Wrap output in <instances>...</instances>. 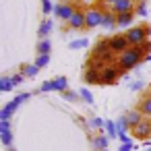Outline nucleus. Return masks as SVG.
<instances>
[{
  "instance_id": "27",
  "label": "nucleus",
  "mask_w": 151,
  "mask_h": 151,
  "mask_svg": "<svg viewBox=\"0 0 151 151\" xmlns=\"http://www.w3.org/2000/svg\"><path fill=\"white\" fill-rule=\"evenodd\" d=\"M79 95L83 97V101H85V104H89V106H93V101H95V99H93V95H91V91H89L87 87H81V91H79Z\"/></svg>"
},
{
  "instance_id": "26",
  "label": "nucleus",
  "mask_w": 151,
  "mask_h": 151,
  "mask_svg": "<svg viewBox=\"0 0 151 151\" xmlns=\"http://www.w3.org/2000/svg\"><path fill=\"white\" fill-rule=\"evenodd\" d=\"M87 46H89L87 37H79V40H73V42L68 44L70 50H83V48H87Z\"/></svg>"
},
{
  "instance_id": "40",
  "label": "nucleus",
  "mask_w": 151,
  "mask_h": 151,
  "mask_svg": "<svg viewBox=\"0 0 151 151\" xmlns=\"http://www.w3.org/2000/svg\"><path fill=\"white\" fill-rule=\"evenodd\" d=\"M145 60H149V62H151V54H149V56H145Z\"/></svg>"
},
{
  "instance_id": "41",
  "label": "nucleus",
  "mask_w": 151,
  "mask_h": 151,
  "mask_svg": "<svg viewBox=\"0 0 151 151\" xmlns=\"http://www.w3.org/2000/svg\"><path fill=\"white\" fill-rule=\"evenodd\" d=\"M147 97H151V87H149V93H147Z\"/></svg>"
},
{
  "instance_id": "16",
  "label": "nucleus",
  "mask_w": 151,
  "mask_h": 151,
  "mask_svg": "<svg viewBox=\"0 0 151 151\" xmlns=\"http://www.w3.org/2000/svg\"><path fill=\"white\" fill-rule=\"evenodd\" d=\"M52 29H54V23H52L50 19H44V21L40 23V31H37V33H40L42 40H50L48 35L52 33Z\"/></svg>"
},
{
  "instance_id": "10",
  "label": "nucleus",
  "mask_w": 151,
  "mask_h": 151,
  "mask_svg": "<svg viewBox=\"0 0 151 151\" xmlns=\"http://www.w3.org/2000/svg\"><path fill=\"white\" fill-rule=\"evenodd\" d=\"M134 6H137L134 0H118L116 4H112V11H114L116 15H120V13H130V11H134Z\"/></svg>"
},
{
  "instance_id": "11",
  "label": "nucleus",
  "mask_w": 151,
  "mask_h": 151,
  "mask_svg": "<svg viewBox=\"0 0 151 151\" xmlns=\"http://www.w3.org/2000/svg\"><path fill=\"white\" fill-rule=\"evenodd\" d=\"M134 11H130V13H120V15H116V21H118V27H122V29H126V27H134L132 23H134Z\"/></svg>"
},
{
  "instance_id": "43",
  "label": "nucleus",
  "mask_w": 151,
  "mask_h": 151,
  "mask_svg": "<svg viewBox=\"0 0 151 151\" xmlns=\"http://www.w3.org/2000/svg\"><path fill=\"white\" fill-rule=\"evenodd\" d=\"M9 151H15V147H9Z\"/></svg>"
},
{
  "instance_id": "7",
  "label": "nucleus",
  "mask_w": 151,
  "mask_h": 151,
  "mask_svg": "<svg viewBox=\"0 0 151 151\" xmlns=\"http://www.w3.org/2000/svg\"><path fill=\"white\" fill-rule=\"evenodd\" d=\"M77 13V9L70 4V2H58L56 4V9H54V15L58 17V19H62V21H70V17Z\"/></svg>"
},
{
  "instance_id": "25",
  "label": "nucleus",
  "mask_w": 151,
  "mask_h": 151,
  "mask_svg": "<svg viewBox=\"0 0 151 151\" xmlns=\"http://www.w3.org/2000/svg\"><path fill=\"white\" fill-rule=\"evenodd\" d=\"M106 137H108V139H118L116 122H112V120H106Z\"/></svg>"
},
{
  "instance_id": "17",
  "label": "nucleus",
  "mask_w": 151,
  "mask_h": 151,
  "mask_svg": "<svg viewBox=\"0 0 151 151\" xmlns=\"http://www.w3.org/2000/svg\"><path fill=\"white\" fill-rule=\"evenodd\" d=\"M126 120H128V126H130V128H134V126H139L145 118H143V114H141L139 110H132V112H128V114H126Z\"/></svg>"
},
{
  "instance_id": "15",
  "label": "nucleus",
  "mask_w": 151,
  "mask_h": 151,
  "mask_svg": "<svg viewBox=\"0 0 151 151\" xmlns=\"http://www.w3.org/2000/svg\"><path fill=\"white\" fill-rule=\"evenodd\" d=\"M17 108H19V106H17L15 101H9L2 110H0V120H9V122H11V118H13V114L17 112Z\"/></svg>"
},
{
  "instance_id": "28",
  "label": "nucleus",
  "mask_w": 151,
  "mask_h": 151,
  "mask_svg": "<svg viewBox=\"0 0 151 151\" xmlns=\"http://www.w3.org/2000/svg\"><path fill=\"white\" fill-rule=\"evenodd\" d=\"M33 64H37L40 68H44V66H48V64H50V54H42V56H37Z\"/></svg>"
},
{
  "instance_id": "42",
  "label": "nucleus",
  "mask_w": 151,
  "mask_h": 151,
  "mask_svg": "<svg viewBox=\"0 0 151 151\" xmlns=\"http://www.w3.org/2000/svg\"><path fill=\"white\" fill-rule=\"evenodd\" d=\"M145 151H151V145H149V147H147V149H145Z\"/></svg>"
},
{
  "instance_id": "23",
  "label": "nucleus",
  "mask_w": 151,
  "mask_h": 151,
  "mask_svg": "<svg viewBox=\"0 0 151 151\" xmlns=\"http://www.w3.org/2000/svg\"><path fill=\"white\" fill-rule=\"evenodd\" d=\"M15 89V85H13V79L11 77H0V91L2 93H9V91H13Z\"/></svg>"
},
{
  "instance_id": "6",
  "label": "nucleus",
  "mask_w": 151,
  "mask_h": 151,
  "mask_svg": "<svg viewBox=\"0 0 151 151\" xmlns=\"http://www.w3.org/2000/svg\"><path fill=\"white\" fill-rule=\"evenodd\" d=\"M101 21H104V11H97V9L85 11V23H87V29L101 27Z\"/></svg>"
},
{
  "instance_id": "8",
  "label": "nucleus",
  "mask_w": 151,
  "mask_h": 151,
  "mask_svg": "<svg viewBox=\"0 0 151 151\" xmlns=\"http://www.w3.org/2000/svg\"><path fill=\"white\" fill-rule=\"evenodd\" d=\"M122 73H124V70H120L118 66H106V68L101 70V85H114Z\"/></svg>"
},
{
  "instance_id": "12",
  "label": "nucleus",
  "mask_w": 151,
  "mask_h": 151,
  "mask_svg": "<svg viewBox=\"0 0 151 151\" xmlns=\"http://www.w3.org/2000/svg\"><path fill=\"white\" fill-rule=\"evenodd\" d=\"M83 81H85L87 85H99V83H101V70H97V68H87L85 75H83Z\"/></svg>"
},
{
  "instance_id": "37",
  "label": "nucleus",
  "mask_w": 151,
  "mask_h": 151,
  "mask_svg": "<svg viewBox=\"0 0 151 151\" xmlns=\"http://www.w3.org/2000/svg\"><path fill=\"white\" fill-rule=\"evenodd\" d=\"M118 141L124 145V143H132V139H130V134L128 132H122V134H118Z\"/></svg>"
},
{
  "instance_id": "24",
  "label": "nucleus",
  "mask_w": 151,
  "mask_h": 151,
  "mask_svg": "<svg viewBox=\"0 0 151 151\" xmlns=\"http://www.w3.org/2000/svg\"><path fill=\"white\" fill-rule=\"evenodd\" d=\"M52 52V44H50V40H40V44H37V56H42V54H50Z\"/></svg>"
},
{
  "instance_id": "39",
  "label": "nucleus",
  "mask_w": 151,
  "mask_h": 151,
  "mask_svg": "<svg viewBox=\"0 0 151 151\" xmlns=\"http://www.w3.org/2000/svg\"><path fill=\"white\" fill-rule=\"evenodd\" d=\"M101 2H106V4H116L118 0H101Z\"/></svg>"
},
{
  "instance_id": "31",
  "label": "nucleus",
  "mask_w": 151,
  "mask_h": 151,
  "mask_svg": "<svg viewBox=\"0 0 151 151\" xmlns=\"http://www.w3.org/2000/svg\"><path fill=\"white\" fill-rule=\"evenodd\" d=\"M54 9H56V4H52L50 0H42V11H44V15L54 13Z\"/></svg>"
},
{
  "instance_id": "33",
  "label": "nucleus",
  "mask_w": 151,
  "mask_h": 151,
  "mask_svg": "<svg viewBox=\"0 0 151 151\" xmlns=\"http://www.w3.org/2000/svg\"><path fill=\"white\" fill-rule=\"evenodd\" d=\"M11 79H13V85H15V87H17V85H21V83H23V81H25V79H27V77H25V75H23V73H15V75H13V77H11Z\"/></svg>"
},
{
  "instance_id": "13",
  "label": "nucleus",
  "mask_w": 151,
  "mask_h": 151,
  "mask_svg": "<svg viewBox=\"0 0 151 151\" xmlns=\"http://www.w3.org/2000/svg\"><path fill=\"white\" fill-rule=\"evenodd\" d=\"M68 27L70 29H83V27H87V23H85V13L83 11H77L73 17H70V21H68Z\"/></svg>"
},
{
  "instance_id": "9",
  "label": "nucleus",
  "mask_w": 151,
  "mask_h": 151,
  "mask_svg": "<svg viewBox=\"0 0 151 151\" xmlns=\"http://www.w3.org/2000/svg\"><path fill=\"white\" fill-rule=\"evenodd\" d=\"M132 134H134L137 139L147 141V139L151 137V120H149V118H145L139 126H134V128H132Z\"/></svg>"
},
{
  "instance_id": "19",
  "label": "nucleus",
  "mask_w": 151,
  "mask_h": 151,
  "mask_svg": "<svg viewBox=\"0 0 151 151\" xmlns=\"http://www.w3.org/2000/svg\"><path fill=\"white\" fill-rule=\"evenodd\" d=\"M137 110H139L143 116H149V118H151V97L145 95V97L139 101V108H137Z\"/></svg>"
},
{
  "instance_id": "5",
  "label": "nucleus",
  "mask_w": 151,
  "mask_h": 151,
  "mask_svg": "<svg viewBox=\"0 0 151 151\" xmlns=\"http://www.w3.org/2000/svg\"><path fill=\"white\" fill-rule=\"evenodd\" d=\"M66 89H68V79L66 77H56L52 81L42 83V87H40L42 93H46V91H60V93H64Z\"/></svg>"
},
{
  "instance_id": "36",
  "label": "nucleus",
  "mask_w": 151,
  "mask_h": 151,
  "mask_svg": "<svg viewBox=\"0 0 151 151\" xmlns=\"http://www.w3.org/2000/svg\"><path fill=\"white\" fill-rule=\"evenodd\" d=\"M128 87H130L132 91H141V89L145 87V81H134V83H130Z\"/></svg>"
},
{
  "instance_id": "2",
  "label": "nucleus",
  "mask_w": 151,
  "mask_h": 151,
  "mask_svg": "<svg viewBox=\"0 0 151 151\" xmlns=\"http://www.w3.org/2000/svg\"><path fill=\"white\" fill-rule=\"evenodd\" d=\"M147 35H149V27L147 25H134L126 31V37L130 42V46H141L143 42H147Z\"/></svg>"
},
{
  "instance_id": "21",
  "label": "nucleus",
  "mask_w": 151,
  "mask_h": 151,
  "mask_svg": "<svg viewBox=\"0 0 151 151\" xmlns=\"http://www.w3.org/2000/svg\"><path fill=\"white\" fill-rule=\"evenodd\" d=\"M116 130H118V134H122V132H128V130H130L128 120H126V114H124V116H120V118H116Z\"/></svg>"
},
{
  "instance_id": "32",
  "label": "nucleus",
  "mask_w": 151,
  "mask_h": 151,
  "mask_svg": "<svg viewBox=\"0 0 151 151\" xmlns=\"http://www.w3.org/2000/svg\"><path fill=\"white\" fill-rule=\"evenodd\" d=\"M62 95H64V99H66V101H77V99L81 97V95H79L77 91H70V89H66V91H64Z\"/></svg>"
},
{
  "instance_id": "38",
  "label": "nucleus",
  "mask_w": 151,
  "mask_h": 151,
  "mask_svg": "<svg viewBox=\"0 0 151 151\" xmlns=\"http://www.w3.org/2000/svg\"><path fill=\"white\" fill-rule=\"evenodd\" d=\"M134 147H132V143H124V145H120V149L118 151H132Z\"/></svg>"
},
{
  "instance_id": "3",
  "label": "nucleus",
  "mask_w": 151,
  "mask_h": 151,
  "mask_svg": "<svg viewBox=\"0 0 151 151\" xmlns=\"http://www.w3.org/2000/svg\"><path fill=\"white\" fill-rule=\"evenodd\" d=\"M93 58L104 60V62H112L114 52H112V48H110V40H99V42L95 44V48H93Z\"/></svg>"
},
{
  "instance_id": "44",
  "label": "nucleus",
  "mask_w": 151,
  "mask_h": 151,
  "mask_svg": "<svg viewBox=\"0 0 151 151\" xmlns=\"http://www.w3.org/2000/svg\"><path fill=\"white\" fill-rule=\"evenodd\" d=\"M66 2H68V0H66Z\"/></svg>"
},
{
  "instance_id": "34",
  "label": "nucleus",
  "mask_w": 151,
  "mask_h": 151,
  "mask_svg": "<svg viewBox=\"0 0 151 151\" xmlns=\"http://www.w3.org/2000/svg\"><path fill=\"white\" fill-rule=\"evenodd\" d=\"M29 97H31V93H17V97H15L13 101H15L17 106H21V104H23V101H27Z\"/></svg>"
},
{
  "instance_id": "14",
  "label": "nucleus",
  "mask_w": 151,
  "mask_h": 151,
  "mask_svg": "<svg viewBox=\"0 0 151 151\" xmlns=\"http://www.w3.org/2000/svg\"><path fill=\"white\" fill-rule=\"evenodd\" d=\"M116 25H118V21H116V13H114V11H104V21H101V27L112 31Z\"/></svg>"
},
{
  "instance_id": "45",
  "label": "nucleus",
  "mask_w": 151,
  "mask_h": 151,
  "mask_svg": "<svg viewBox=\"0 0 151 151\" xmlns=\"http://www.w3.org/2000/svg\"><path fill=\"white\" fill-rule=\"evenodd\" d=\"M106 151H108V149H106Z\"/></svg>"
},
{
  "instance_id": "20",
  "label": "nucleus",
  "mask_w": 151,
  "mask_h": 151,
  "mask_svg": "<svg viewBox=\"0 0 151 151\" xmlns=\"http://www.w3.org/2000/svg\"><path fill=\"white\" fill-rule=\"evenodd\" d=\"M21 73H23L27 79H33V77H37V73H40V66H37V64H23Z\"/></svg>"
},
{
  "instance_id": "4",
  "label": "nucleus",
  "mask_w": 151,
  "mask_h": 151,
  "mask_svg": "<svg viewBox=\"0 0 151 151\" xmlns=\"http://www.w3.org/2000/svg\"><path fill=\"white\" fill-rule=\"evenodd\" d=\"M110 40V48H112V52L114 54H124L128 48H130V42H128V37H126V33H116V35H112V37H108Z\"/></svg>"
},
{
  "instance_id": "29",
  "label": "nucleus",
  "mask_w": 151,
  "mask_h": 151,
  "mask_svg": "<svg viewBox=\"0 0 151 151\" xmlns=\"http://www.w3.org/2000/svg\"><path fill=\"white\" fill-rule=\"evenodd\" d=\"M0 143H2L6 149L13 147V132H4V134H0Z\"/></svg>"
},
{
  "instance_id": "35",
  "label": "nucleus",
  "mask_w": 151,
  "mask_h": 151,
  "mask_svg": "<svg viewBox=\"0 0 151 151\" xmlns=\"http://www.w3.org/2000/svg\"><path fill=\"white\" fill-rule=\"evenodd\" d=\"M4 132H11V122L9 120H0V134Z\"/></svg>"
},
{
  "instance_id": "18",
  "label": "nucleus",
  "mask_w": 151,
  "mask_h": 151,
  "mask_svg": "<svg viewBox=\"0 0 151 151\" xmlns=\"http://www.w3.org/2000/svg\"><path fill=\"white\" fill-rule=\"evenodd\" d=\"M93 149L95 151H106L108 149V137L106 134H97V137H93Z\"/></svg>"
},
{
  "instance_id": "1",
  "label": "nucleus",
  "mask_w": 151,
  "mask_h": 151,
  "mask_svg": "<svg viewBox=\"0 0 151 151\" xmlns=\"http://www.w3.org/2000/svg\"><path fill=\"white\" fill-rule=\"evenodd\" d=\"M143 60H145V56L137 48H128L124 54L118 56V68L120 70H132V68H139V64Z\"/></svg>"
},
{
  "instance_id": "22",
  "label": "nucleus",
  "mask_w": 151,
  "mask_h": 151,
  "mask_svg": "<svg viewBox=\"0 0 151 151\" xmlns=\"http://www.w3.org/2000/svg\"><path fill=\"white\" fill-rule=\"evenodd\" d=\"M134 15L137 17H149V9H147V0H139L134 6Z\"/></svg>"
},
{
  "instance_id": "30",
  "label": "nucleus",
  "mask_w": 151,
  "mask_h": 151,
  "mask_svg": "<svg viewBox=\"0 0 151 151\" xmlns=\"http://www.w3.org/2000/svg\"><path fill=\"white\" fill-rule=\"evenodd\" d=\"M134 48H137L143 56H149V54H151V42H143L141 46H134Z\"/></svg>"
}]
</instances>
